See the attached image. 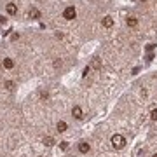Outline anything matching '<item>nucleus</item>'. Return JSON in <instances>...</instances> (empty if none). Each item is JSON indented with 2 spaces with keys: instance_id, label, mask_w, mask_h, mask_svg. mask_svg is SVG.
<instances>
[{
  "instance_id": "39448f33",
  "label": "nucleus",
  "mask_w": 157,
  "mask_h": 157,
  "mask_svg": "<svg viewBox=\"0 0 157 157\" xmlns=\"http://www.w3.org/2000/svg\"><path fill=\"white\" fill-rule=\"evenodd\" d=\"M101 24H103L105 28H110V26H114V17H112V16H105V17L101 19Z\"/></svg>"
},
{
  "instance_id": "dca6fc26",
  "label": "nucleus",
  "mask_w": 157,
  "mask_h": 157,
  "mask_svg": "<svg viewBox=\"0 0 157 157\" xmlns=\"http://www.w3.org/2000/svg\"><path fill=\"white\" fill-rule=\"evenodd\" d=\"M89 72H91V66H86V68H84V77H86Z\"/></svg>"
},
{
  "instance_id": "20e7f679",
  "label": "nucleus",
  "mask_w": 157,
  "mask_h": 157,
  "mask_svg": "<svg viewBox=\"0 0 157 157\" xmlns=\"http://www.w3.org/2000/svg\"><path fill=\"white\" fill-rule=\"evenodd\" d=\"M89 150H91V145H89L87 142H80V143H79V152H80V154H87Z\"/></svg>"
},
{
  "instance_id": "f8f14e48",
  "label": "nucleus",
  "mask_w": 157,
  "mask_h": 157,
  "mask_svg": "<svg viewBox=\"0 0 157 157\" xmlns=\"http://www.w3.org/2000/svg\"><path fill=\"white\" fill-rule=\"evenodd\" d=\"M150 119L157 122V108H152V112H150Z\"/></svg>"
},
{
  "instance_id": "2eb2a0df",
  "label": "nucleus",
  "mask_w": 157,
  "mask_h": 157,
  "mask_svg": "<svg viewBox=\"0 0 157 157\" xmlns=\"http://www.w3.org/2000/svg\"><path fill=\"white\" fill-rule=\"evenodd\" d=\"M59 147H61V150H66V149H68V142H61Z\"/></svg>"
},
{
  "instance_id": "6ab92c4d",
  "label": "nucleus",
  "mask_w": 157,
  "mask_h": 157,
  "mask_svg": "<svg viewBox=\"0 0 157 157\" xmlns=\"http://www.w3.org/2000/svg\"><path fill=\"white\" fill-rule=\"evenodd\" d=\"M5 21H7V19H5L3 16H0V23H5Z\"/></svg>"
},
{
  "instance_id": "9d476101",
  "label": "nucleus",
  "mask_w": 157,
  "mask_h": 157,
  "mask_svg": "<svg viewBox=\"0 0 157 157\" xmlns=\"http://www.w3.org/2000/svg\"><path fill=\"white\" fill-rule=\"evenodd\" d=\"M66 128H68V126H66V122H65V121H59V122L56 124V129H58L59 133H65V131H66Z\"/></svg>"
},
{
  "instance_id": "7ed1b4c3",
  "label": "nucleus",
  "mask_w": 157,
  "mask_h": 157,
  "mask_svg": "<svg viewBox=\"0 0 157 157\" xmlns=\"http://www.w3.org/2000/svg\"><path fill=\"white\" fill-rule=\"evenodd\" d=\"M72 115H73L77 121H82V117H84V112H82V108H80L79 105H75V107L72 108Z\"/></svg>"
},
{
  "instance_id": "0eeeda50",
  "label": "nucleus",
  "mask_w": 157,
  "mask_h": 157,
  "mask_svg": "<svg viewBox=\"0 0 157 157\" xmlns=\"http://www.w3.org/2000/svg\"><path fill=\"white\" fill-rule=\"evenodd\" d=\"M2 65H3V68H7V70H10V68H14V61H12L10 58H3V61H2Z\"/></svg>"
},
{
  "instance_id": "f257e3e1",
  "label": "nucleus",
  "mask_w": 157,
  "mask_h": 157,
  "mask_svg": "<svg viewBox=\"0 0 157 157\" xmlns=\"http://www.w3.org/2000/svg\"><path fill=\"white\" fill-rule=\"evenodd\" d=\"M110 143H112V147H114V149L121 150V149H124V147H126V138H124L122 135H114V136L110 138Z\"/></svg>"
},
{
  "instance_id": "f3484780",
  "label": "nucleus",
  "mask_w": 157,
  "mask_h": 157,
  "mask_svg": "<svg viewBox=\"0 0 157 157\" xmlns=\"http://www.w3.org/2000/svg\"><path fill=\"white\" fill-rule=\"evenodd\" d=\"M154 47H156V45H154V44H147V51H152V49H154Z\"/></svg>"
},
{
  "instance_id": "423d86ee",
  "label": "nucleus",
  "mask_w": 157,
  "mask_h": 157,
  "mask_svg": "<svg viewBox=\"0 0 157 157\" xmlns=\"http://www.w3.org/2000/svg\"><path fill=\"white\" fill-rule=\"evenodd\" d=\"M28 16H30L31 19H38V17H40V10H38V9H35V7H31V9H30V12H28Z\"/></svg>"
},
{
  "instance_id": "aec40b11",
  "label": "nucleus",
  "mask_w": 157,
  "mask_h": 157,
  "mask_svg": "<svg viewBox=\"0 0 157 157\" xmlns=\"http://www.w3.org/2000/svg\"><path fill=\"white\" fill-rule=\"evenodd\" d=\"M140 2H147V0H140Z\"/></svg>"
},
{
  "instance_id": "6e6552de",
  "label": "nucleus",
  "mask_w": 157,
  "mask_h": 157,
  "mask_svg": "<svg viewBox=\"0 0 157 157\" xmlns=\"http://www.w3.org/2000/svg\"><path fill=\"white\" fill-rule=\"evenodd\" d=\"M7 14H10V16L17 14V7H16V3H7Z\"/></svg>"
},
{
  "instance_id": "4be33fe9",
  "label": "nucleus",
  "mask_w": 157,
  "mask_h": 157,
  "mask_svg": "<svg viewBox=\"0 0 157 157\" xmlns=\"http://www.w3.org/2000/svg\"><path fill=\"white\" fill-rule=\"evenodd\" d=\"M0 65H2V63H0Z\"/></svg>"
},
{
  "instance_id": "ddd939ff",
  "label": "nucleus",
  "mask_w": 157,
  "mask_h": 157,
  "mask_svg": "<svg viewBox=\"0 0 157 157\" xmlns=\"http://www.w3.org/2000/svg\"><path fill=\"white\" fill-rule=\"evenodd\" d=\"M93 68H101V61L100 59H93Z\"/></svg>"
},
{
  "instance_id": "412c9836",
  "label": "nucleus",
  "mask_w": 157,
  "mask_h": 157,
  "mask_svg": "<svg viewBox=\"0 0 157 157\" xmlns=\"http://www.w3.org/2000/svg\"><path fill=\"white\" fill-rule=\"evenodd\" d=\"M154 157H157V154H154Z\"/></svg>"
},
{
  "instance_id": "1a4fd4ad",
  "label": "nucleus",
  "mask_w": 157,
  "mask_h": 157,
  "mask_svg": "<svg viewBox=\"0 0 157 157\" xmlns=\"http://www.w3.org/2000/svg\"><path fill=\"white\" fill-rule=\"evenodd\" d=\"M126 23H128V26H131V28H135V26L138 24V19H136L135 16H129V17L126 19Z\"/></svg>"
},
{
  "instance_id": "4468645a",
  "label": "nucleus",
  "mask_w": 157,
  "mask_h": 157,
  "mask_svg": "<svg viewBox=\"0 0 157 157\" xmlns=\"http://www.w3.org/2000/svg\"><path fill=\"white\" fill-rule=\"evenodd\" d=\"M5 87H7L9 91H12V89H14V82H12V80H7V82H5Z\"/></svg>"
},
{
  "instance_id": "a211bd4d",
  "label": "nucleus",
  "mask_w": 157,
  "mask_h": 157,
  "mask_svg": "<svg viewBox=\"0 0 157 157\" xmlns=\"http://www.w3.org/2000/svg\"><path fill=\"white\" fill-rule=\"evenodd\" d=\"M54 66H56V68H58V66H61V59H59V61L56 59V61H54Z\"/></svg>"
},
{
  "instance_id": "f03ea898",
  "label": "nucleus",
  "mask_w": 157,
  "mask_h": 157,
  "mask_svg": "<svg viewBox=\"0 0 157 157\" xmlns=\"http://www.w3.org/2000/svg\"><path fill=\"white\" fill-rule=\"evenodd\" d=\"M75 16H77V10H75V7H72V5H68V7L63 10V17L68 19V21L75 19Z\"/></svg>"
},
{
  "instance_id": "9b49d317",
  "label": "nucleus",
  "mask_w": 157,
  "mask_h": 157,
  "mask_svg": "<svg viewBox=\"0 0 157 157\" xmlns=\"http://www.w3.org/2000/svg\"><path fill=\"white\" fill-rule=\"evenodd\" d=\"M44 143H45V145H47V147H51V145H54V140H52V138H51V136H47V138H45V140H44Z\"/></svg>"
}]
</instances>
